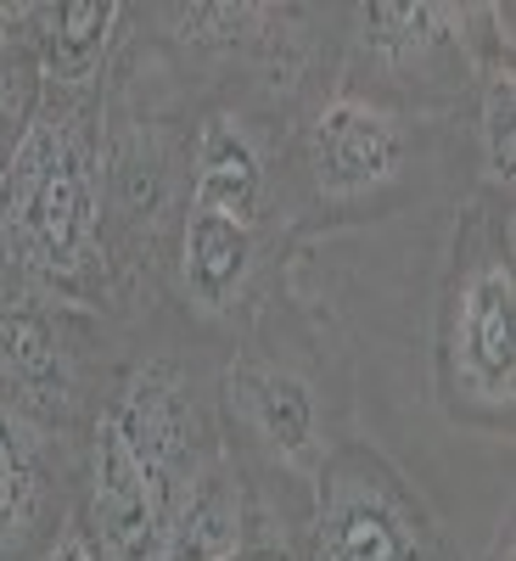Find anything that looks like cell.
<instances>
[{
  "label": "cell",
  "mask_w": 516,
  "mask_h": 561,
  "mask_svg": "<svg viewBox=\"0 0 516 561\" xmlns=\"http://www.w3.org/2000/svg\"><path fill=\"white\" fill-rule=\"evenodd\" d=\"M259 197H264V163H259V147L248 140V129L237 118H208V129L197 140V197H192V208L253 225Z\"/></svg>",
  "instance_id": "7"
},
{
  "label": "cell",
  "mask_w": 516,
  "mask_h": 561,
  "mask_svg": "<svg viewBox=\"0 0 516 561\" xmlns=\"http://www.w3.org/2000/svg\"><path fill=\"white\" fill-rule=\"evenodd\" d=\"M39 500H45V472H39L34 433L23 427V415L0 410V556L28 539Z\"/></svg>",
  "instance_id": "13"
},
{
  "label": "cell",
  "mask_w": 516,
  "mask_h": 561,
  "mask_svg": "<svg viewBox=\"0 0 516 561\" xmlns=\"http://www.w3.org/2000/svg\"><path fill=\"white\" fill-rule=\"evenodd\" d=\"M237 545H242L237 500H230L225 478H203L192 494H180L158 561H237Z\"/></svg>",
  "instance_id": "11"
},
{
  "label": "cell",
  "mask_w": 516,
  "mask_h": 561,
  "mask_svg": "<svg viewBox=\"0 0 516 561\" xmlns=\"http://www.w3.org/2000/svg\"><path fill=\"white\" fill-rule=\"evenodd\" d=\"M314 561H421V545L388 489L337 478L332 505L320 511Z\"/></svg>",
  "instance_id": "4"
},
{
  "label": "cell",
  "mask_w": 516,
  "mask_h": 561,
  "mask_svg": "<svg viewBox=\"0 0 516 561\" xmlns=\"http://www.w3.org/2000/svg\"><path fill=\"white\" fill-rule=\"evenodd\" d=\"M309 152H314L325 192H365V185L393 174L399 129L388 113L365 107V102H332L309 129Z\"/></svg>",
  "instance_id": "5"
},
{
  "label": "cell",
  "mask_w": 516,
  "mask_h": 561,
  "mask_svg": "<svg viewBox=\"0 0 516 561\" xmlns=\"http://www.w3.org/2000/svg\"><path fill=\"white\" fill-rule=\"evenodd\" d=\"M455 354L460 370L483 399L511 404L516 382V280L505 264H483L460 293L455 314Z\"/></svg>",
  "instance_id": "3"
},
{
  "label": "cell",
  "mask_w": 516,
  "mask_h": 561,
  "mask_svg": "<svg viewBox=\"0 0 516 561\" xmlns=\"http://www.w3.org/2000/svg\"><path fill=\"white\" fill-rule=\"evenodd\" d=\"M45 561H96V556H90V545H84V539H73V534H68V539H57L51 550H45Z\"/></svg>",
  "instance_id": "16"
},
{
  "label": "cell",
  "mask_w": 516,
  "mask_h": 561,
  "mask_svg": "<svg viewBox=\"0 0 516 561\" xmlns=\"http://www.w3.org/2000/svg\"><path fill=\"white\" fill-rule=\"evenodd\" d=\"M180 505V483L147 466L118 421L102 415L96 427V466H90V528L107 561H158L169 517Z\"/></svg>",
  "instance_id": "2"
},
{
  "label": "cell",
  "mask_w": 516,
  "mask_h": 561,
  "mask_svg": "<svg viewBox=\"0 0 516 561\" xmlns=\"http://www.w3.org/2000/svg\"><path fill=\"white\" fill-rule=\"evenodd\" d=\"M0 377H7L28 404L57 410L68 399V370H62V343L57 325L39 309H12L0 314Z\"/></svg>",
  "instance_id": "10"
},
{
  "label": "cell",
  "mask_w": 516,
  "mask_h": 561,
  "mask_svg": "<svg viewBox=\"0 0 516 561\" xmlns=\"http://www.w3.org/2000/svg\"><path fill=\"white\" fill-rule=\"evenodd\" d=\"M264 12L259 7H180L174 12V23L185 28V39H214V45H225V39H237L248 23H259Z\"/></svg>",
  "instance_id": "15"
},
{
  "label": "cell",
  "mask_w": 516,
  "mask_h": 561,
  "mask_svg": "<svg viewBox=\"0 0 516 561\" xmlns=\"http://www.w3.org/2000/svg\"><path fill=\"white\" fill-rule=\"evenodd\" d=\"M23 23L28 7H0V169L12 163L28 124L39 118V57Z\"/></svg>",
  "instance_id": "12"
},
{
  "label": "cell",
  "mask_w": 516,
  "mask_h": 561,
  "mask_svg": "<svg viewBox=\"0 0 516 561\" xmlns=\"http://www.w3.org/2000/svg\"><path fill=\"white\" fill-rule=\"evenodd\" d=\"M230 388L242 393L253 427L287 455L293 466H309L314 460V399L298 377H287V370H270V365H242L237 377H230Z\"/></svg>",
  "instance_id": "9"
},
{
  "label": "cell",
  "mask_w": 516,
  "mask_h": 561,
  "mask_svg": "<svg viewBox=\"0 0 516 561\" xmlns=\"http://www.w3.org/2000/svg\"><path fill=\"white\" fill-rule=\"evenodd\" d=\"M248 275H253V225L192 208V219H185V293L208 314H225L248 287Z\"/></svg>",
  "instance_id": "8"
},
{
  "label": "cell",
  "mask_w": 516,
  "mask_h": 561,
  "mask_svg": "<svg viewBox=\"0 0 516 561\" xmlns=\"http://www.w3.org/2000/svg\"><path fill=\"white\" fill-rule=\"evenodd\" d=\"M118 18H124L118 0H57V7H34L39 73H51L62 84H90L107 62Z\"/></svg>",
  "instance_id": "6"
},
{
  "label": "cell",
  "mask_w": 516,
  "mask_h": 561,
  "mask_svg": "<svg viewBox=\"0 0 516 561\" xmlns=\"http://www.w3.org/2000/svg\"><path fill=\"white\" fill-rule=\"evenodd\" d=\"M0 225L34 275H73L96 242L90 163L57 113L28 124L23 147L0 169Z\"/></svg>",
  "instance_id": "1"
},
{
  "label": "cell",
  "mask_w": 516,
  "mask_h": 561,
  "mask_svg": "<svg viewBox=\"0 0 516 561\" xmlns=\"http://www.w3.org/2000/svg\"><path fill=\"white\" fill-rule=\"evenodd\" d=\"M516 102H511V68L489 73V96H483V158H489V174L494 180H511V163H516Z\"/></svg>",
  "instance_id": "14"
}]
</instances>
